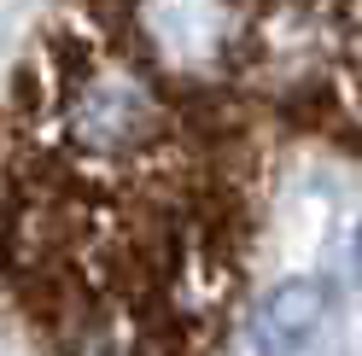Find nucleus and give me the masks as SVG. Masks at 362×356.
Returning <instances> with one entry per match:
<instances>
[{
    "mask_svg": "<svg viewBox=\"0 0 362 356\" xmlns=\"http://www.w3.org/2000/svg\"><path fill=\"white\" fill-rule=\"evenodd\" d=\"M315 316H322V292L315 286H304V280H292V286H281L275 298H263V309H257V345L269 350V356H286V350H298L310 333H315Z\"/></svg>",
    "mask_w": 362,
    "mask_h": 356,
    "instance_id": "nucleus-2",
    "label": "nucleus"
},
{
    "mask_svg": "<svg viewBox=\"0 0 362 356\" xmlns=\"http://www.w3.org/2000/svg\"><path fill=\"white\" fill-rule=\"evenodd\" d=\"M356 269H362V228H356Z\"/></svg>",
    "mask_w": 362,
    "mask_h": 356,
    "instance_id": "nucleus-3",
    "label": "nucleus"
},
{
    "mask_svg": "<svg viewBox=\"0 0 362 356\" xmlns=\"http://www.w3.org/2000/svg\"><path fill=\"white\" fill-rule=\"evenodd\" d=\"M362 164V6H76L0 94V316L41 356H222L292 158Z\"/></svg>",
    "mask_w": 362,
    "mask_h": 356,
    "instance_id": "nucleus-1",
    "label": "nucleus"
}]
</instances>
